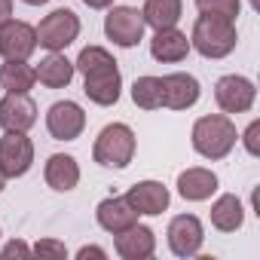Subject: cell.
Masks as SVG:
<instances>
[{
    "label": "cell",
    "mask_w": 260,
    "mask_h": 260,
    "mask_svg": "<svg viewBox=\"0 0 260 260\" xmlns=\"http://www.w3.org/2000/svg\"><path fill=\"white\" fill-rule=\"evenodd\" d=\"M74 71L83 74V92L92 104L110 107L119 101L122 92V74L116 68V58L104 46H86L80 58L74 61Z\"/></svg>",
    "instance_id": "cell-1"
},
{
    "label": "cell",
    "mask_w": 260,
    "mask_h": 260,
    "mask_svg": "<svg viewBox=\"0 0 260 260\" xmlns=\"http://www.w3.org/2000/svg\"><path fill=\"white\" fill-rule=\"evenodd\" d=\"M193 150L205 159H223L233 153L236 141H239V132H236V122L226 116V113H208V116H199L193 122Z\"/></svg>",
    "instance_id": "cell-2"
},
{
    "label": "cell",
    "mask_w": 260,
    "mask_h": 260,
    "mask_svg": "<svg viewBox=\"0 0 260 260\" xmlns=\"http://www.w3.org/2000/svg\"><path fill=\"white\" fill-rule=\"evenodd\" d=\"M239 43L236 34V22L223 19V16H199L193 22V34H190V46L205 55V58H226Z\"/></svg>",
    "instance_id": "cell-3"
},
{
    "label": "cell",
    "mask_w": 260,
    "mask_h": 260,
    "mask_svg": "<svg viewBox=\"0 0 260 260\" xmlns=\"http://www.w3.org/2000/svg\"><path fill=\"white\" fill-rule=\"evenodd\" d=\"M132 156H135V132L125 122L104 125L92 144V159L104 169H125Z\"/></svg>",
    "instance_id": "cell-4"
},
{
    "label": "cell",
    "mask_w": 260,
    "mask_h": 260,
    "mask_svg": "<svg viewBox=\"0 0 260 260\" xmlns=\"http://www.w3.org/2000/svg\"><path fill=\"white\" fill-rule=\"evenodd\" d=\"M77 37H80V16L68 7L52 10L37 25V46H43L49 52H64Z\"/></svg>",
    "instance_id": "cell-5"
},
{
    "label": "cell",
    "mask_w": 260,
    "mask_h": 260,
    "mask_svg": "<svg viewBox=\"0 0 260 260\" xmlns=\"http://www.w3.org/2000/svg\"><path fill=\"white\" fill-rule=\"evenodd\" d=\"M144 16L141 10L135 7H113L107 16H104V34L107 40H113V46H122V49H132L144 40Z\"/></svg>",
    "instance_id": "cell-6"
},
{
    "label": "cell",
    "mask_w": 260,
    "mask_h": 260,
    "mask_svg": "<svg viewBox=\"0 0 260 260\" xmlns=\"http://www.w3.org/2000/svg\"><path fill=\"white\" fill-rule=\"evenodd\" d=\"M37 49V28L19 19H7L0 25V55L4 61H28Z\"/></svg>",
    "instance_id": "cell-7"
},
{
    "label": "cell",
    "mask_w": 260,
    "mask_h": 260,
    "mask_svg": "<svg viewBox=\"0 0 260 260\" xmlns=\"http://www.w3.org/2000/svg\"><path fill=\"white\" fill-rule=\"evenodd\" d=\"M34 166V144L25 132H4L0 138V172L7 178H22Z\"/></svg>",
    "instance_id": "cell-8"
},
{
    "label": "cell",
    "mask_w": 260,
    "mask_h": 260,
    "mask_svg": "<svg viewBox=\"0 0 260 260\" xmlns=\"http://www.w3.org/2000/svg\"><path fill=\"white\" fill-rule=\"evenodd\" d=\"M254 98H257L254 83L248 77H239V74H226L214 86V101L223 113H245L254 107Z\"/></svg>",
    "instance_id": "cell-9"
},
{
    "label": "cell",
    "mask_w": 260,
    "mask_h": 260,
    "mask_svg": "<svg viewBox=\"0 0 260 260\" xmlns=\"http://www.w3.org/2000/svg\"><path fill=\"white\" fill-rule=\"evenodd\" d=\"M46 128L55 141H77L86 128V113L77 101H55L46 110Z\"/></svg>",
    "instance_id": "cell-10"
},
{
    "label": "cell",
    "mask_w": 260,
    "mask_h": 260,
    "mask_svg": "<svg viewBox=\"0 0 260 260\" xmlns=\"http://www.w3.org/2000/svg\"><path fill=\"white\" fill-rule=\"evenodd\" d=\"M166 239H169L172 254L193 257V254H199L205 233H202V223H199L196 214H178V217H172V223L166 230Z\"/></svg>",
    "instance_id": "cell-11"
},
{
    "label": "cell",
    "mask_w": 260,
    "mask_h": 260,
    "mask_svg": "<svg viewBox=\"0 0 260 260\" xmlns=\"http://www.w3.org/2000/svg\"><path fill=\"white\" fill-rule=\"evenodd\" d=\"M37 122V104L28 92H7L0 98V125L7 132H28Z\"/></svg>",
    "instance_id": "cell-12"
},
{
    "label": "cell",
    "mask_w": 260,
    "mask_h": 260,
    "mask_svg": "<svg viewBox=\"0 0 260 260\" xmlns=\"http://www.w3.org/2000/svg\"><path fill=\"white\" fill-rule=\"evenodd\" d=\"M202 89L193 74H166L162 77V107L169 110H190L199 101Z\"/></svg>",
    "instance_id": "cell-13"
},
{
    "label": "cell",
    "mask_w": 260,
    "mask_h": 260,
    "mask_svg": "<svg viewBox=\"0 0 260 260\" xmlns=\"http://www.w3.org/2000/svg\"><path fill=\"white\" fill-rule=\"evenodd\" d=\"M113 248L122 260H144L156 251V233L150 226L135 223V226H128V230L113 236Z\"/></svg>",
    "instance_id": "cell-14"
},
{
    "label": "cell",
    "mask_w": 260,
    "mask_h": 260,
    "mask_svg": "<svg viewBox=\"0 0 260 260\" xmlns=\"http://www.w3.org/2000/svg\"><path fill=\"white\" fill-rule=\"evenodd\" d=\"M95 217H98L101 230H107L110 236H116V233H122V230L138 223V211L128 205L125 196H107V199H101L98 208H95Z\"/></svg>",
    "instance_id": "cell-15"
},
{
    "label": "cell",
    "mask_w": 260,
    "mask_h": 260,
    "mask_svg": "<svg viewBox=\"0 0 260 260\" xmlns=\"http://www.w3.org/2000/svg\"><path fill=\"white\" fill-rule=\"evenodd\" d=\"M125 199H128V205H132L138 214H150V217L162 214L169 208V202H172L169 190L159 181H138V184H132L128 193H125Z\"/></svg>",
    "instance_id": "cell-16"
},
{
    "label": "cell",
    "mask_w": 260,
    "mask_h": 260,
    "mask_svg": "<svg viewBox=\"0 0 260 260\" xmlns=\"http://www.w3.org/2000/svg\"><path fill=\"white\" fill-rule=\"evenodd\" d=\"M187 52H190V40L178 28H162L150 40V55L162 64H178V61L187 58Z\"/></svg>",
    "instance_id": "cell-17"
},
{
    "label": "cell",
    "mask_w": 260,
    "mask_h": 260,
    "mask_svg": "<svg viewBox=\"0 0 260 260\" xmlns=\"http://www.w3.org/2000/svg\"><path fill=\"white\" fill-rule=\"evenodd\" d=\"M178 193L187 202H205L217 193V175L211 169H187L178 175Z\"/></svg>",
    "instance_id": "cell-18"
},
{
    "label": "cell",
    "mask_w": 260,
    "mask_h": 260,
    "mask_svg": "<svg viewBox=\"0 0 260 260\" xmlns=\"http://www.w3.org/2000/svg\"><path fill=\"white\" fill-rule=\"evenodd\" d=\"M43 178H46V184H49L52 190L68 193V190H74V187L80 184V166H77V159L68 156V153H52V156L46 159V166H43Z\"/></svg>",
    "instance_id": "cell-19"
},
{
    "label": "cell",
    "mask_w": 260,
    "mask_h": 260,
    "mask_svg": "<svg viewBox=\"0 0 260 260\" xmlns=\"http://www.w3.org/2000/svg\"><path fill=\"white\" fill-rule=\"evenodd\" d=\"M242 223H245L242 199H239L236 193H223V196H217L214 205H211V226L220 230V233H236Z\"/></svg>",
    "instance_id": "cell-20"
},
{
    "label": "cell",
    "mask_w": 260,
    "mask_h": 260,
    "mask_svg": "<svg viewBox=\"0 0 260 260\" xmlns=\"http://www.w3.org/2000/svg\"><path fill=\"white\" fill-rule=\"evenodd\" d=\"M184 13V0H144V25H150L153 31H162V28H175L178 19Z\"/></svg>",
    "instance_id": "cell-21"
},
{
    "label": "cell",
    "mask_w": 260,
    "mask_h": 260,
    "mask_svg": "<svg viewBox=\"0 0 260 260\" xmlns=\"http://www.w3.org/2000/svg\"><path fill=\"white\" fill-rule=\"evenodd\" d=\"M37 71V80L46 86V89H64L71 80H74V61H68L61 52H49Z\"/></svg>",
    "instance_id": "cell-22"
},
{
    "label": "cell",
    "mask_w": 260,
    "mask_h": 260,
    "mask_svg": "<svg viewBox=\"0 0 260 260\" xmlns=\"http://www.w3.org/2000/svg\"><path fill=\"white\" fill-rule=\"evenodd\" d=\"M37 83V71L28 61H4L0 64V89L7 92H31Z\"/></svg>",
    "instance_id": "cell-23"
},
{
    "label": "cell",
    "mask_w": 260,
    "mask_h": 260,
    "mask_svg": "<svg viewBox=\"0 0 260 260\" xmlns=\"http://www.w3.org/2000/svg\"><path fill=\"white\" fill-rule=\"evenodd\" d=\"M132 101L141 110H159L162 107V77H138L132 83Z\"/></svg>",
    "instance_id": "cell-24"
},
{
    "label": "cell",
    "mask_w": 260,
    "mask_h": 260,
    "mask_svg": "<svg viewBox=\"0 0 260 260\" xmlns=\"http://www.w3.org/2000/svg\"><path fill=\"white\" fill-rule=\"evenodd\" d=\"M239 7L242 0H196V10L205 13V16H223V19H233L239 16Z\"/></svg>",
    "instance_id": "cell-25"
},
{
    "label": "cell",
    "mask_w": 260,
    "mask_h": 260,
    "mask_svg": "<svg viewBox=\"0 0 260 260\" xmlns=\"http://www.w3.org/2000/svg\"><path fill=\"white\" fill-rule=\"evenodd\" d=\"M34 254H52V257H68V248H64L61 242H52V239H46V242H37V245H34Z\"/></svg>",
    "instance_id": "cell-26"
},
{
    "label": "cell",
    "mask_w": 260,
    "mask_h": 260,
    "mask_svg": "<svg viewBox=\"0 0 260 260\" xmlns=\"http://www.w3.org/2000/svg\"><path fill=\"white\" fill-rule=\"evenodd\" d=\"M257 135H260V122L254 119V122L245 128V150H248L251 156H257V153H260V147H257Z\"/></svg>",
    "instance_id": "cell-27"
},
{
    "label": "cell",
    "mask_w": 260,
    "mask_h": 260,
    "mask_svg": "<svg viewBox=\"0 0 260 260\" xmlns=\"http://www.w3.org/2000/svg\"><path fill=\"white\" fill-rule=\"evenodd\" d=\"M28 254H31V248L25 242H19V239H13L4 251H0V257H4V260H10V257H28Z\"/></svg>",
    "instance_id": "cell-28"
},
{
    "label": "cell",
    "mask_w": 260,
    "mask_h": 260,
    "mask_svg": "<svg viewBox=\"0 0 260 260\" xmlns=\"http://www.w3.org/2000/svg\"><path fill=\"white\" fill-rule=\"evenodd\" d=\"M77 257H80V260H86V257H107V254H104V248L86 245V248H80V251H77Z\"/></svg>",
    "instance_id": "cell-29"
},
{
    "label": "cell",
    "mask_w": 260,
    "mask_h": 260,
    "mask_svg": "<svg viewBox=\"0 0 260 260\" xmlns=\"http://www.w3.org/2000/svg\"><path fill=\"white\" fill-rule=\"evenodd\" d=\"M13 19V0H0V25Z\"/></svg>",
    "instance_id": "cell-30"
},
{
    "label": "cell",
    "mask_w": 260,
    "mask_h": 260,
    "mask_svg": "<svg viewBox=\"0 0 260 260\" xmlns=\"http://www.w3.org/2000/svg\"><path fill=\"white\" fill-rule=\"evenodd\" d=\"M83 4L89 10H107V7H113V0H83Z\"/></svg>",
    "instance_id": "cell-31"
},
{
    "label": "cell",
    "mask_w": 260,
    "mask_h": 260,
    "mask_svg": "<svg viewBox=\"0 0 260 260\" xmlns=\"http://www.w3.org/2000/svg\"><path fill=\"white\" fill-rule=\"evenodd\" d=\"M22 4H28V7H43V4H49V0H22Z\"/></svg>",
    "instance_id": "cell-32"
},
{
    "label": "cell",
    "mask_w": 260,
    "mask_h": 260,
    "mask_svg": "<svg viewBox=\"0 0 260 260\" xmlns=\"http://www.w3.org/2000/svg\"><path fill=\"white\" fill-rule=\"evenodd\" d=\"M4 187H7V175L0 172V193H4Z\"/></svg>",
    "instance_id": "cell-33"
},
{
    "label": "cell",
    "mask_w": 260,
    "mask_h": 260,
    "mask_svg": "<svg viewBox=\"0 0 260 260\" xmlns=\"http://www.w3.org/2000/svg\"><path fill=\"white\" fill-rule=\"evenodd\" d=\"M251 7H254V10H260V0H251Z\"/></svg>",
    "instance_id": "cell-34"
}]
</instances>
